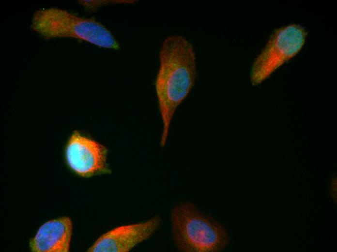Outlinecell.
<instances>
[{
	"label": "cell",
	"instance_id": "cell-5",
	"mask_svg": "<svg viewBox=\"0 0 337 252\" xmlns=\"http://www.w3.org/2000/svg\"><path fill=\"white\" fill-rule=\"evenodd\" d=\"M108 148L85 132L76 129L69 135L64 148V158L70 170L84 178L109 174Z\"/></svg>",
	"mask_w": 337,
	"mask_h": 252
},
{
	"label": "cell",
	"instance_id": "cell-1",
	"mask_svg": "<svg viewBox=\"0 0 337 252\" xmlns=\"http://www.w3.org/2000/svg\"><path fill=\"white\" fill-rule=\"evenodd\" d=\"M159 66L154 82L162 129L160 144L167 143L174 114L195 83L198 69L193 44L184 36H167L159 52Z\"/></svg>",
	"mask_w": 337,
	"mask_h": 252
},
{
	"label": "cell",
	"instance_id": "cell-4",
	"mask_svg": "<svg viewBox=\"0 0 337 252\" xmlns=\"http://www.w3.org/2000/svg\"><path fill=\"white\" fill-rule=\"evenodd\" d=\"M307 36L305 27L292 23L275 29L252 63L250 80L260 84L302 50Z\"/></svg>",
	"mask_w": 337,
	"mask_h": 252
},
{
	"label": "cell",
	"instance_id": "cell-6",
	"mask_svg": "<svg viewBox=\"0 0 337 252\" xmlns=\"http://www.w3.org/2000/svg\"><path fill=\"white\" fill-rule=\"evenodd\" d=\"M159 217L115 227L101 235L90 247V252H128L149 239L157 230Z\"/></svg>",
	"mask_w": 337,
	"mask_h": 252
},
{
	"label": "cell",
	"instance_id": "cell-2",
	"mask_svg": "<svg viewBox=\"0 0 337 252\" xmlns=\"http://www.w3.org/2000/svg\"><path fill=\"white\" fill-rule=\"evenodd\" d=\"M31 27L46 40L72 38L101 48L115 50L121 49L120 44L111 32L99 21L58 8L37 10L32 16Z\"/></svg>",
	"mask_w": 337,
	"mask_h": 252
},
{
	"label": "cell",
	"instance_id": "cell-7",
	"mask_svg": "<svg viewBox=\"0 0 337 252\" xmlns=\"http://www.w3.org/2000/svg\"><path fill=\"white\" fill-rule=\"evenodd\" d=\"M73 225L68 217H61L46 221L29 241L33 252H68Z\"/></svg>",
	"mask_w": 337,
	"mask_h": 252
},
{
	"label": "cell",
	"instance_id": "cell-3",
	"mask_svg": "<svg viewBox=\"0 0 337 252\" xmlns=\"http://www.w3.org/2000/svg\"><path fill=\"white\" fill-rule=\"evenodd\" d=\"M172 233L178 249L186 252H217L228 244L225 227L191 203L175 205L171 214Z\"/></svg>",
	"mask_w": 337,
	"mask_h": 252
}]
</instances>
